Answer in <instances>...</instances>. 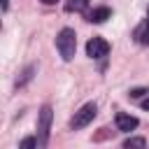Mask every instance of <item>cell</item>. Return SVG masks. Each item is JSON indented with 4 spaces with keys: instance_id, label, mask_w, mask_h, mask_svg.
Listing matches in <instances>:
<instances>
[{
    "instance_id": "1",
    "label": "cell",
    "mask_w": 149,
    "mask_h": 149,
    "mask_svg": "<svg viewBox=\"0 0 149 149\" xmlns=\"http://www.w3.org/2000/svg\"><path fill=\"white\" fill-rule=\"evenodd\" d=\"M56 49L61 54L63 61H72L74 58V51H77V35L72 28H63L58 35H56Z\"/></svg>"
},
{
    "instance_id": "2",
    "label": "cell",
    "mask_w": 149,
    "mask_h": 149,
    "mask_svg": "<svg viewBox=\"0 0 149 149\" xmlns=\"http://www.w3.org/2000/svg\"><path fill=\"white\" fill-rule=\"evenodd\" d=\"M51 119H54L51 105H42V109H40V114H37V149H44V147H47Z\"/></svg>"
},
{
    "instance_id": "3",
    "label": "cell",
    "mask_w": 149,
    "mask_h": 149,
    "mask_svg": "<svg viewBox=\"0 0 149 149\" xmlns=\"http://www.w3.org/2000/svg\"><path fill=\"white\" fill-rule=\"evenodd\" d=\"M95 114H98V105H95V102H86V105H81L79 112H74V116L70 119V128H74V130L86 128V126L95 119Z\"/></svg>"
},
{
    "instance_id": "4",
    "label": "cell",
    "mask_w": 149,
    "mask_h": 149,
    "mask_svg": "<svg viewBox=\"0 0 149 149\" xmlns=\"http://www.w3.org/2000/svg\"><path fill=\"white\" fill-rule=\"evenodd\" d=\"M86 54L91 58H105L109 54V42H105L102 37H91L86 42Z\"/></svg>"
},
{
    "instance_id": "5",
    "label": "cell",
    "mask_w": 149,
    "mask_h": 149,
    "mask_svg": "<svg viewBox=\"0 0 149 149\" xmlns=\"http://www.w3.org/2000/svg\"><path fill=\"white\" fill-rule=\"evenodd\" d=\"M137 119L133 116V114H123V112H119L116 114V128L119 130H123V133H130V130H135L137 128Z\"/></svg>"
},
{
    "instance_id": "6",
    "label": "cell",
    "mask_w": 149,
    "mask_h": 149,
    "mask_svg": "<svg viewBox=\"0 0 149 149\" xmlns=\"http://www.w3.org/2000/svg\"><path fill=\"white\" fill-rule=\"evenodd\" d=\"M112 16V9L109 7H95L91 14H88V21L91 23H102V21H107Z\"/></svg>"
},
{
    "instance_id": "7",
    "label": "cell",
    "mask_w": 149,
    "mask_h": 149,
    "mask_svg": "<svg viewBox=\"0 0 149 149\" xmlns=\"http://www.w3.org/2000/svg\"><path fill=\"white\" fill-rule=\"evenodd\" d=\"M88 0H65V12H86Z\"/></svg>"
},
{
    "instance_id": "8",
    "label": "cell",
    "mask_w": 149,
    "mask_h": 149,
    "mask_svg": "<svg viewBox=\"0 0 149 149\" xmlns=\"http://www.w3.org/2000/svg\"><path fill=\"white\" fill-rule=\"evenodd\" d=\"M137 40L142 42V44H149V9H147V19H144V23L137 28Z\"/></svg>"
},
{
    "instance_id": "9",
    "label": "cell",
    "mask_w": 149,
    "mask_h": 149,
    "mask_svg": "<svg viewBox=\"0 0 149 149\" xmlns=\"http://www.w3.org/2000/svg\"><path fill=\"white\" fill-rule=\"evenodd\" d=\"M144 147H147L144 137H130L123 142V149H144Z\"/></svg>"
},
{
    "instance_id": "10",
    "label": "cell",
    "mask_w": 149,
    "mask_h": 149,
    "mask_svg": "<svg viewBox=\"0 0 149 149\" xmlns=\"http://www.w3.org/2000/svg\"><path fill=\"white\" fill-rule=\"evenodd\" d=\"M19 149H37V140L35 137H23L21 144H19Z\"/></svg>"
},
{
    "instance_id": "11",
    "label": "cell",
    "mask_w": 149,
    "mask_h": 149,
    "mask_svg": "<svg viewBox=\"0 0 149 149\" xmlns=\"http://www.w3.org/2000/svg\"><path fill=\"white\" fill-rule=\"evenodd\" d=\"M142 93H147V91H144V88H133V91H130V98H140Z\"/></svg>"
},
{
    "instance_id": "12",
    "label": "cell",
    "mask_w": 149,
    "mask_h": 149,
    "mask_svg": "<svg viewBox=\"0 0 149 149\" xmlns=\"http://www.w3.org/2000/svg\"><path fill=\"white\" fill-rule=\"evenodd\" d=\"M140 105H142V109H147V112H149V95H147V98H144Z\"/></svg>"
},
{
    "instance_id": "13",
    "label": "cell",
    "mask_w": 149,
    "mask_h": 149,
    "mask_svg": "<svg viewBox=\"0 0 149 149\" xmlns=\"http://www.w3.org/2000/svg\"><path fill=\"white\" fill-rule=\"evenodd\" d=\"M40 2H44V5H54L56 0H40Z\"/></svg>"
}]
</instances>
